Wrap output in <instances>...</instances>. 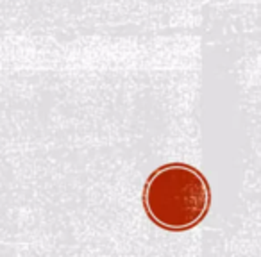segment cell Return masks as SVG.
<instances>
[{
  "label": "cell",
  "instance_id": "cell-1",
  "mask_svg": "<svg viewBox=\"0 0 261 257\" xmlns=\"http://www.w3.org/2000/svg\"><path fill=\"white\" fill-rule=\"evenodd\" d=\"M143 206L156 225L181 232L202 222L211 206V191L199 170L183 163L165 164L145 184Z\"/></svg>",
  "mask_w": 261,
  "mask_h": 257
}]
</instances>
